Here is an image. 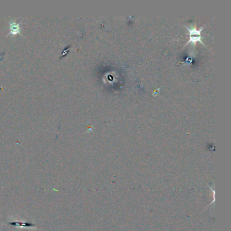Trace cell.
<instances>
[{
    "label": "cell",
    "mask_w": 231,
    "mask_h": 231,
    "mask_svg": "<svg viewBox=\"0 0 231 231\" xmlns=\"http://www.w3.org/2000/svg\"><path fill=\"white\" fill-rule=\"evenodd\" d=\"M203 29V28H201L199 31H197V30L196 29H192V30H190V29H188V30L189 31H190V34H189V36H190V40L189 42H187V44H189V43L190 42H193V43H195L197 42H200L201 44H203V43L201 42V33H200V31H201V29Z\"/></svg>",
    "instance_id": "cell-1"
},
{
    "label": "cell",
    "mask_w": 231,
    "mask_h": 231,
    "mask_svg": "<svg viewBox=\"0 0 231 231\" xmlns=\"http://www.w3.org/2000/svg\"><path fill=\"white\" fill-rule=\"evenodd\" d=\"M11 33L12 34H16L18 33H19V30L20 28L19 27V25L16 23H12L11 25Z\"/></svg>",
    "instance_id": "cell-2"
}]
</instances>
